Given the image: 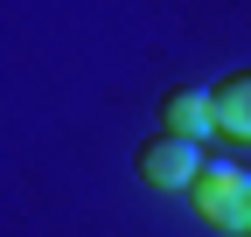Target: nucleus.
<instances>
[{
  "mask_svg": "<svg viewBox=\"0 0 251 237\" xmlns=\"http://www.w3.org/2000/svg\"><path fill=\"white\" fill-rule=\"evenodd\" d=\"M188 202H196V216L216 223V230H251V174L237 161H202L196 189H188Z\"/></svg>",
  "mask_w": 251,
  "mask_h": 237,
  "instance_id": "nucleus-1",
  "label": "nucleus"
},
{
  "mask_svg": "<svg viewBox=\"0 0 251 237\" xmlns=\"http://www.w3.org/2000/svg\"><path fill=\"white\" fill-rule=\"evenodd\" d=\"M202 146L196 140H175V133H153L140 146V182L147 189H196V174H202Z\"/></svg>",
  "mask_w": 251,
  "mask_h": 237,
  "instance_id": "nucleus-2",
  "label": "nucleus"
},
{
  "mask_svg": "<svg viewBox=\"0 0 251 237\" xmlns=\"http://www.w3.org/2000/svg\"><path fill=\"white\" fill-rule=\"evenodd\" d=\"M161 133L209 146V140H216V91H209V84H181V91H168V98H161Z\"/></svg>",
  "mask_w": 251,
  "mask_h": 237,
  "instance_id": "nucleus-3",
  "label": "nucleus"
},
{
  "mask_svg": "<svg viewBox=\"0 0 251 237\" xmlns=\"http://www.w3.org/2000/svg\"><path fill=\"white\" fill-rule=\"evenodd\" d=\"M216 133H230V140H251V70L216 84Z\"/></svg>",
  "mask_w": 251,
  "mask_h": 237,
  "instance_id": "nucleus-4",
  "label": "nucleus"
}]
</instances>
